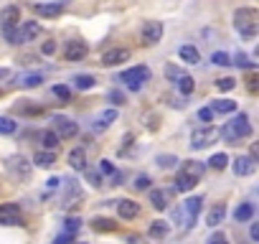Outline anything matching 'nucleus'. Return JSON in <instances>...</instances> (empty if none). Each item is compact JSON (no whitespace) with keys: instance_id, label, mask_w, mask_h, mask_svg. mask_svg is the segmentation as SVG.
<instances>
[{"instance_id":"f257e3e1","label":"nucleus","mask_w":259,"mask_h":244,"mask_svg":"<svg viewBox=\"0 0 259 244\" xmlns=\"http://www.w3.org/2000/svg\"><path fill=\"white\" fill-rule=\"evenodd\" d=\"M234 28L244 38L259 36V10L257 8H236L234 10Z\"/></svg>"},{"instance_id":"f03ea898","label":"nucleus","mask_w":259,"mask_h":244,"mask_svg":"<svg viewBox=\"0 0 259 244\" xmlns=\"http://www.w3.org/2000/svg\"><path fill=\"white\" fill-rule=\"evenodd\" d=\"M249 135H252V125H249V117L247 115H236L231 122H226L221 127V138L226 143H231V145H236L239 140H244Z\"/></svg>"},{"instance_id":"7ed1b4c3","label":"nucleus","mask_w":259,"mask_h":244,"mask_svg":"<svg viewBox=\"0 0 259 244\" xmlns=\"http://www.w3.org/2000/svg\"><path fill=\"white\" fill-rule=\"evenodd\" d=\"M147 79H150V69H147V66H132V69H125L117 81H122L127 89L137 92V89H142V84H145Z\"/></svg>"},{"instance_id":"20e7f679","label":"nucleus","mask_w":259,"mask_h":244,"mask_svg":"<svg viewBox=\"0 0 259 244\" xmlns=\"http://www.w3.org/2000/svg\"><path fill=\"white\" fill-rule=\"evenodd\" d=\"M219 138H221V130H216V127L206 125V127H201V130H193V135H191V148H193V150H203V148L213 145Z\"/></svg>"},{"instance_id":"39448f33","label":"nucleus","mask_w":259,"mask_h":244,"mask_svg":"<svg viewBox=\"0 0 259 244\" xmlns=\"http://www.w3.org/2000/svg\"><path fill=\"white\" fill-rule=\"evenodd\" d=\"M54 132L61 138V140H71V138H76L79 135V127H76V122L74 120H69V117H56L54 120Z\"/></svg>"},{"instance_id":"423d86ee","label":"nucleus","mask_w":259,"mask_h":244,"mask_svg":"<svg viewBox=\"0 0 259 244\" xmlns=\"http://www.w3.org/2000/svg\"><path fill=\"white\" fill-rule=\"evenodd\" d=\"M201 204H203L201 196H191V198H186V201H183V214H186V227L188 229L196 224V219L201 214Z\"/></svg>"},{"instance_id":"0eeeda50","label":"nucleus","mask_w":259,"mask_h":244,"mask_svg":"<svg viewBox=\"0 0 259 244\" xmlns=\"http://www.w3.org/2000/svg\"><path fill=\"white\" fill-rule=\"evenodd\" d=\"M163 33H165V28H163L160 20H145L142 31H140V36H142L145 43H158L163 38Z\"/></svg>"},{"instance_id":"6e6552de","label":"nucleus","mask_w":259,"mask_h":244,"mask_svg":"<svg viewBox=\"0 0 259 244\" xmlns=\"http://www.w3.org/2000/svg\"><path fill=\"white\" fill-rule=\"evenodd\" d=\"M86 54H89V49H86L84 41H69L66 46H64V56H66V61H81Z\"/></svg>"},{"instance_id":"1a4fd4ad","label":"nucleus","mask_w":259,"mask_h":244,"mask_svg":"<svg viewBox=\"0 0 259 244\" xmlns=\"http://www.w3.org/2000/svg\"><path fill=\"white\" fill-rule=\"evenodd\" d=\"M20 31V43H28V41H36L41 36V23L38 20H23V23L18 26Z\"/></svg>"},{"instance_id":"9d476101","label":"nucleus","mask_w":259,"mask_h":244,"mask_svg":"<svg viewBox=\"0 0 259 244\" xmlns=\"http://www.w3.org/2000/svg\"><path fill=\"white\" fill-rule=\"evenodd\" d=\"M130 59V49H110L107 54H102V66H117V64H122V61H127Z\"/></svg>"},{"instance_id":"9b49d317","label":"nucleus","mask_w":259,"mask_h":244,"mask_svg":"<svg viewBox=\"0 0 259 244\" xmlns=\"http://www.w3.org/2000/svg\"><path fill=\"white\" fill-rule=\"evenodd\" d=\"M117 204V214L122 219H137L140 216V204H135L132 198H122V201H115Z\"/></svg>"},{"instance_id":"f8f14e48","label":"nucleus","mask_w":259,"mask_h":244,"mask_svg":"<svg viewBox=\"0 0 259 244\" xmlns=\"http://www.w3.org/2000/svg\"><path fill=\"white\" fill-rule=\"evenodd\" d=\"M61 10H64L61 0H54V3H38L36 5V13L41 18H56V15H61Z\"/></svg>"},{"instance_id":"ddd939ff","label":"nucleus","mask_w":259,"mask_h":244,"mask_svg":"<svg viewBox=\"0 0 259 244\" xmlns=\"http://www.w3.org/2000/svg\"><path fill=\"white\" fill-rule=\"evenodd\" d=\"M8 168H10L15 175H20V178H28V175H31V163L23 158V155H15V158H10Z\"/></svg>"},{"instance_id":"4468645a","label":"nucleus","mask_w":259,"mask_h":244,"mask_svg":"<svg viewBox=\"0 0 259 244\" xmlns=\"http://www.w3.org/2000/svg\"><path fill=\"white\" fill-rule=\"evenodd\" d=\"M0 23L3 26H20V8L18 5H8L0 10Z\"/></svg>"},{"instance_id":"2eb2a0df","label":"nucleus","mask_w":259,"mask_h":244,"mask_svg":"<svg viewBox=\"0 0 259 244\" xmlns=\"http://www.w3.org/2000/svg\"><path fill=\"white\" fill-rule=\"evenodd\" d=\"M198 181L201 178H196V175H188V173H178L176 175V191H181V193H186V191H193V188H196L198 186Z\"/></svg>"},{"instance_id":"dca6fc26","label":"nucleus","mask_w":259,"mask_h":244,"mask_svg":"<svg viewBox=\"0 0 259 244\" xmlns=\"http://www.w3.org/2000/svg\"><path fill=\"white\" fill-rule=\"evenodd\" d=\"M150 204H153V209H158V211L168 209V204H170V191L153 188V191H150Z\"/></svg>"},{"instance_id":"f3484780","label":"nucleus","mask_w":259,"mask_h":244,"mask_svg":"<svg viewBox=\"0 0 259 244\" xmlns=\"http://www.w3.org/2000/svg\"><path fill=\"white\" fill-rule=\"evenodd\" d=\"M234 173L236 175H252L254 173V161L249 155H239V158L234 161Z\"/></svg>"},{"instance_id":"a211bd4d","label":"nucleus","mask_w":259,"mask_h":244,"mask_svg":"<svg viewBox=\"0 0 259 244\" xmlns=\"http://www.w3.org/2000/svg\"><path fill=\"white\" fill-rule=\"evenodd\" d=\"M224 219H226V206H224V204H216V206L206 214V224H208V227H219Z\"/></svg>"},{"instance_id":"6ab92c4d","label":"nucleus","mask_w":259,"mask_h":244,"mask_svg":"<svg viewBox=\"0 0 259 244\" xmlns=\"http://www.w3.org/2000/svg\"><path fill=\"white\" fill-rule=\"evenodd\" d=\"M69 165L74 170H86V153H84V148H74L69 153Z\"/></svg>"},{"instance_id":"aec40b11","label":"nucleus","mask_w":259,"mask_h":244,"mask_svg":"<svg viewBox=\"0 0 259 244\" xmlns=\"http://www.w3.org/2000/svg\"><path fill=\"white\" fill-rule=\"evenodd\" d=\"M33 163H36L38 168H51V165L56 163V155H54V150H38V153L33 155Z\"/></svg>"},{"instance_id":"412c9836","label":"nucleus","mask_w":259,"mask_h":244,"mask_svg":"<svg viewBox=\"0 0 259 244\" xmlns=\"http://www.w3.org/2000/svg\"><path fill=\"white\" fill-rule=\"evenodd\" d=\"M168 232H170V224H168V221H163V219L153 221L150 229H147V234L153 237V239H163V237H168Z\"/></svg>"},{"instance_id":"4be33fe9","label":"nucleus","mask_w":259,"mask_h":244,"mask_svg":"<svg viewBox=\"0 0 259 244\" xmlns=\"http://www.w3.org/2000/svg\"><path fill=\"white\" fill-rule=\"evenodd\" d=\"M59 143H61V138L56 135L54 130H43L41 132V145H43V150H56Z\"/></svg>"},{"instance_id":"5701e85b","label":"nucleus","mask_w":259,"mask_h":244,"mask_svg":"<svg viewBox=\"0 0 259 244\" xmlns=\"http://www.w3.org/2000/svg\"><path fill=\"white\" fill-rule=\"evenodd\" d=\"M92 229L94 232H117V224L107 216H94L92 219Z\"/></svg>"},{"instance_id":"b1692460","label":"nucleus","mask_w":259,"mask_h":244,"mask_svg":"<svg viewBox=\"0 0 259 244\" xmlns=\"http://www.w3.org/2000/svg\"><path fill=\"white\" fill-rule=\"evenodd\" d=\"M74 86H76L79 92L94 89V86H97V79H94L92 74H76V77H74Z\"/></svg>"},{"instance_id":"393cba45","label":"nucleus","mask_w":259,"mask_h":244,"mask_svg":"<svg viewBox=\"0 0 259 244\" xmlns=\"http://www.w3.org/2000/svg\"><path fill=\"white\" fill-rule=\"evenodd\" d=\"M211 109L219 115H229V112H236V102L234 99H213Z\"/></svg>"},{"instance_id":"a878e982","label":"nucleus","mask_w":259,"mask_h":244,"mask_svg":"<svg viewBox=\"0 0 259 244\" xmlns=\"http://www.w3.org/2000/svg\"><path fill=\"white\" fill-rule=\"evenodd\" d=\"M183 173H188V175H196V178H203V173H206V165L203 163H198V161H183V168H181Z\"/></svg>"},{"instance_id":"bb28decb","label":"nucleus","mask_w":259,"mask_h":244,"mask_svg":"<svg viewBox=\"0 0 259 244\" xmlns=\"http://www.w3.org/2000/svg\"><path fill=\"white\" fill-rule=\"evenodd\" d=\"M178 56H181L186 64H198V61H201V54H198L196 46H181V49H178Z\"/></svg>"},{"instance_id":"cd10ccee","label":"nucleus","mask_w":259,"mask_h":244,"mask_svg":"<svg viewBox=\"0 0 259 244\" xmlns=\"http://www.w3.org/2000/svg\"><path fill=\"white\" fill-rule=\"evenodd\" d=\"M176 86H178V92L186 97V94H191L193 89H196V81H193V77H191V74H183V77L176 81Z\"/></svg>"},{"instance_id":"c85d7f7f","label":"nucleus","mask_w":259,"mask_h":244,"mask_svg":"<svg viewBox=\"0 0 259 244\" xmlns=\"http://www.w3.org/2000/svg\"><path fill=\"white\" fill-rule=\"evenodd\" d=\"M43 81V74H26L18 79V86H23V89H33V86H38Z\"/></svg>"},{"instance_id":"c756f323","label":"nucleus","mask_w":259,"mask_h":244,"mask_svg":"<svg viewBox=\"0 0 259 244\" xmlns=\"http://www.w3.org/2000/svg\"><path fill=\"white\" fill-rule=\"evenodd\" d=\"M252 216H254V206L252 204H239V206H236V211H234L236 221H249Z\"/></svg>"},{"instance_id":"7c9ffc66","label":"nucleus","mask_w":259,"mask_h":244,"mask_svg":"<svg viewBox=\"0 0 259 244\" xmlns=\"http://www.w3.org/2000/svg\"><path fill=\"white\" fill-rule=\"evenodd\" d=\"M208 165H211L213 170H224V168L229 165V155H226V153H216V155H211V158H208Z\"/></svg>"},{"instance_id":"2f4dec72","label":"nucleus","mask_w":259,"mask_h":244,"mask_svg":"<svg viewBox=\"0 0 259 244\" xmlns=\"http://www.w3.org/2000/svg\"><path fill=\"white\" fill-rule=\"evenodd\" d=\"M18 130V122L10 120V117H0V135H13Z\"/></svg>"},{"instance_id":"473e14b6","label":"nucleus","mask_w":259,"mask_h":244,"mask_svg":"<svg viewBox=\"0 0 259 244\" xmlns=\"http://www.w3.org/2000/svg\"><path fill=\"white\" fill-rule=\"evenodd\" d=\"M51 92H54V97H59L61 102H71V89H69L66 84H56Z\"/></svg>"},{"instance_id":"72a5a7b5","label":"nucleus","mask_w":259,"mask_h":244,"mask_svg":"<svg viewBox=\"0 0 259 244\" xmlns=\"http://www.w3.org/2000/svg\"><path fill=\"white\" fill-rule=\"evenodd\" d=\"M0 227H23V219H20V214L0 216Z\"/></svg>"},{"instance_id":"f704fd0d","label":"nucleus","mask_w":259,"mask_h":244,"mask_svg":"<svg viewBox=\"0 0 259 244\" xmlns=\"http://www.w3.org/2000/svg\"><path fill=\"white\" fill-rule=\"evenodd\" d=\"M211 64H216V66H229V64H234V61H231V56H229L226 51H213V54H211Z\"/></svg>"},{"instance_id":"c9c22d12","label":"nucleus","mask_w":259,"mask_h":244,"mask_svg":"<svg viewBox=\"0 0 259 244\" xmlns=\"http://www.w3.org/2000/svg\"><path fill=\"white\" fill-rule=\"evenodd\" d=\"M81 229V219L79 216H69L66 221H64V232H69V234H76Z\"/></svg>"},{"instance_id":"e433bc0d","label":"nucleus","mask_w":259,"mask_h":244,"mask_svg":"<svg viewBox=\"0 0 259 244\" xmlns=\"http://www.w3.org/2000/svg\"><path fill=\"white\" fill-rule=\"evenodd\" d=\"M216 86H219L221 92H231L236 86V79L234 77H221V79H216Z\"/></svg>"},{"instance_id":"4c0bfd02","label":"nucleus","mask_w":259,"mask_h":244,"mask_svg":"<svg viewBox=\"0 0 259 244\" xmlns=\"http://www.w3.org/2000/svg\"><path fill=\"white\" fill-rule=\"evenodd\" d=\"M234 64H236V66H242V69H257V64L249 61L247 54H236V56H234Z\"/></svg>"},{"instance_id":"58836bf2","label":"nucleus","mask_w":259,"mask_h":244,"mask_svg":"<svg viewBox=\"0 0 259 244\" xmlns=\"http://www.w3.org/2000/svg\"><path fill=\"white\" fill-rule=\"evenodd\" d=\"M176 163H178V158H176V155H158V165H160L163 170L173 168V165H176Z\"/></svg>"},{"instance_id":"ea45409f","label":"nucleus","mask_w":259,"mask_h":244,"mask_svg":"<svg viewBox=\"0 0 259 244\" xmlns=\"http://www.w3.org/2000/svg\"><path fill=\"white\" fill-rule=\"evenodd\" d=\"M3 33H5V38L10 43H20V31L15 26H3Z\"/></svg>"},{"instance_id":"a19ab883","label":"nucleus","mask_w":259,"mask_h":244,"mask_svg":"<svg viewBox=\"0 0 259 244\" xmlns=\"http://www.w3.org/2000/svg\"><path fill=\"white\" fill-rule=\"evenodd\" d=\"M117 120V109H104L102 112V117H99V122H102V127H107V125H112Z\"/></svg>"},{"instance_id":"79ce46f5","label":"nucleus","mask_w":259,"mask_h":244,"mask_svg":"<svg viewBox=\"0 0 259 244\" xmlns=\"http://www.w3.org/2000/svg\"><path fill=\"white\" fill-rule=\"evenodd\" d=\"M165 77H168L170 81H178V79L183 77V72L178 69V66H173V64H168V66H165Z\"/></svg>"},{"instance_id":"37998d69","label":"nucleus","mask_w":259,"mask_h":244,"mask_svg":"<svg viewBox=\"0 0 259 244\" xmlns=\"http://www.w3.org/2000/svg\"><path fill=\"white\" fill-rule=\"evenodd\" d=\"M86 181H89L92 186H102L104 183V175L99 170H86Z\"/></svg>"},{"instance_id":"c03bdc74","label":"nucleus","mask_w":259,"mask_h":244,"mask_svg":"<svg viewBox=\"0 0 259 244\" xmlns=\"http://www.w3.org/2000/svg\"><path fill=\"white\" fill-rule=\"evenodd\" d=\"M97 170H99L102 175H115V173H117V170H115V165H112V161H99Z\"/></svg>"},{"instance_id":"a18cd8bd","label":"nucleus","mask_w":259,"mask_h":244,"mask_svg":"<svg viewBox=\"0 0 259 244\" xmlns=\"http://www.w3.org/2000/svg\"><path fill=\"white\" fill-rule=\"evenodd\" d=\"M247 89H249L252 94H259V72H254V74L247 79Z\"/></svg>"},{"instance_id":"49530a36","label":"nucleus","mask_w":259,"mask_h":244,"mask_svg":"<svg viewBox=\"0 0 259 244\" xmlns=\"http://www.w3.org/2000/svg\"><path fill=\"white\" fill-rule=\"evenodd\" d=\"M20 112L23 115H43V107H38V104H20Z\"/></svg>"},{"instance_id":"de8ad7c7","label":"nucleus","mask_w":259,"mask_h":244,"mask_svg":"<svg viewBox=\"0 0 259 244\" xmlns=\"http://www.w3.org/2000/svg\"><path fill=\"white\" fill-rule=\"evenodd\" d=\"M206 244H229V239H226V234L224 232H213L211 237H208V242Z\"/></svg>"},{"instance_id":"09e8293b","label":"nucleus","mask_w":259,"mask_h":244,"mask_svg":"<svg viewBox=\"0 0 259 244\" xmlns=\"http://www.w3.org/2000/svg\"><path fill=\"white\" fill-rule=\"evenodd\" d=\"M213 115H216V112H213L211 107H201V109H198V120H201V122H211Z\"/></svg>"},{"instance_id":"8fccbe9b","label":"nucleus","mask_w":259,"mask_h":244,"mask_svg":"<svg viewBox=\"0 0 259 244\" xmlns=\"http://www.w3.org/2000/svg\"><path fill=\"white\" fill-rule=\"evenodd\" d=\"M150 183H153V181H150V175H137V178H135V188H137V191L150 188Z\"/></svg>"},{"instance_id":"3c124183","label":"nucleus","mask_w":259,"mask_h":244,"mask_svg":"<svg viewBox=\"0 0 259 244\" xmlns=\"http://www.w3.org/2000/svg\"><path fill=\"white\" fill-rule=\"evenodd\" d=\"M41 54H43V56L56 54V41H46V43H43V46H41Z\"/></svg>"},{"instance_id":"603ef678","label":"nucleus","mask_w":259,"mask_h":244,"mask_svg":"<svg viewBox=\"0 0 259 244\" xmlns=\"http://www.w3.org/2000/svg\"><path fill=\"white\" fill-rule=\"evenodd\" d=\"M8 214H20V209L15 204H3L0 206V216H8Z\"/></svg>"},{"instance_id":"864d4df0","label":"nucleus","mask_w":259,"mask_h":244,"mask_svg":"<svg viewBox=\"0 0 259 244\" xmlns=\"http://www.w3.org/2000/svg\"><path fill=\"white\" fill-rule=\"evenodd\" d=\"M71 242H74V234H69V232H64L54 239V244H71Z\"/></svg>"},{"instance_id":"5fc2aeb1","label":"nucleus","mask_w":259,"mask_h":244,"mask_svg":"<svg viewBox=\"0 0 259 244\" xmlns=\"http://www.w3.org/2000/svg\"><path fill=\"white\" fill-rule=\"evenodd\" d=\"M110 99H112V104H125L127 99H125V94L122 92H117V89H112L110 92Z\"/></svg>"},{"instance_id":"6e6d98bb","label":"nucleus","mask_w":259,"mask_h":244,"mask_svg":"<svg viewBox=\"0 0 259 244\" xmlns=\"http://www.w3.org/2000/svg\"><path fill=\"white\" fill-rule=\"evenodd\" d=\"M249 158L254 163H259V143H252V150H249Z\"/></svg>"},{"instance_id":"4d7b16f0","label":"nucleus","mask_w":259,"mask_h":244,"mask_svg":"<svg viewBox=\"0 0 259 244\" xmlns=\"http://www.w3.org/2000/svg\"><path fill=\"white\" fill-rule=\"evenodd\" d=\"M249 237H252L254 242H259V224H252V227H249Z\"/></svg>"},{"instance_id":"13d9d810","label":"nucleus","mask_w":259,"mask_h":244,"mask_svg":"<svg viewBox=\"0 0 259 244\" xmlns=\"http://www.w3.org/2000/svg\"><path fill=\"white\" fill-rule=\"evenodd\" d=\"M59 183H61V181L56 178V175H54V178H49V181H46V186H49V188H56Z\"/></svg>"},{"instance_id":"bf43d9fd","label":"nucleus","mask_w":259,"mask_h":244,"mask_svg":"<svg viewBox=\"0 0 259 244\" xmlns=\"http://www.w3.org/2000/svg\"><path fill=\"white\" fill-rule=\"evenodd\" d=\"M254 56L259 59V43H257V46H254Z\"/></svg>"},{"instance_id":"052dcab7","label":"nucleus","mask_w":259,"mask_h":244,"mask_svg":"<svg viewBox=\"0 0 259 244\" xmlns=\"http://www.w3.org/2000/svg\"><path fill=\"white\" fill-rule=\"evenodd\" d=\"M3 77H8V72H5V69H0V79H3Z\"/></svg>"},{"instance_id":"680f3d73","label":"nucleus","mask_w":259,"mask_h":244,"mask_svg":"<svg viewBox=\"0 0 259 244\" xmlns=\"http://www.w3.org/2000/svg\"><path fill=\"white\" fill-rule=\"evenodd\" d=\"M81 244H84V242H81Z\"/></svg>"}]
</instances>
